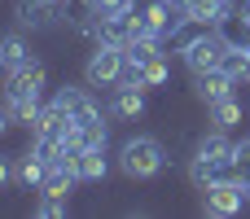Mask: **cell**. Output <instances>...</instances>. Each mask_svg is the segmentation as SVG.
Masks as SVG:
<instances>
[{"instance_id": "d6986e66", "label": "cell", "mask_w": 250, "mask_h": 219, "mask_svg": "<svg viewBox=\"0 0 250 219\" xmlns=\"http://www.w3.org/2000/svg\"><path fill=\"white\" fill-rule=\"evenodd\" d=\"M35 215H40V219H57V215H66V198H44V202L35 206Z\"/></svg>"}, {"instance_id": "8992f818", "label": "cell", "mask_w": 250, "mask_h": 219, "mask_svg": "<svg viewBox=\"0 0 250 219\" xmlns=\"http://www.w3.org/2000/svg\"><path fill=\"white\" fill-rule=\"evenodd\" d=\"M53 101L66 110V119L75 123V132H83V127H92V123H105V114H101V105L92 101V92H88V88L62 83V88L53 92Z\"/></svg>"}, {"instance_id": "8fae6325", "label": "cell", "mask_w": 250, "mask_h": 219, "mask_svg": "<svg viewBox=\"0 0 250 219\" xmlns=\"http://www.w3.org/2000/svg\"><path fill=\"white\" fill-rule=\"evenodd\" d=\"M145 92L141 83H114V101H110V114L114 119H141L145 114Z\"/></svg>"}, {"instance_id": "ffe728a7", "label": "cell", "mask_w": 250, "mask_h": 219, "mask_svg": "<svg viewBox=\"0 0 250 219\" xmlns=\"http://www.w3.org/2000/svg\"><path fill=\"white\" fill-rule=\"evenodd\" d=\"M13 171H18V162H13V158H9V154H0V189H4V184H13V180H18V176H13Z\"/></svg>"}, {"instance_id": "30bf717a", "label": "cell", "mask_w": 250, "mask_h": 219, "mask_svg": "<svg viewBox=\"0 0 250 219\" xmlns=\"http://www.w3.org/2000/svg\"><path fill=\"white\" fill-rule=\"evenodd\" d=\"M233 145L237 140H229V132H211V136H202L198 140V154H193V162H202V167H233Z\"/></svg>"}, {"instance_id": "9a60e30c", "label": "cell", "mask_w": 250, "mask_h": 219, "mask_svg": "<svg viewBox=\"0 0 250 219\" xmlns=\"http://www.w3.org/2000/svg\"><path fill=\"white\" fill-rule=\"evenodd\" d=\"M211 123H215L220 132L237 127V123H242V101H237V97H224V101H215V105H211Z\"/></svg>"}, {"instance_id": "5b68a950", "label": "cell", "mask_w": 250, "mask_h": 219, "mask_svg": "<svg viewBox=\"0 0 250 219\" xmlns=\"http://www.w3.org/2000/svg\"><path fill=\"white\" fill-rule=\"evenodd\" d=\"M83 79H88V88H114L123 79V48L119 44H97L83 61Z\"/></svg>"}, {"instance_id": "2e32d148", "label": "cell", "mask_w": 250, "mask_h": 219, "mask_svg": "<svg viewBox=\"0 0 250 219\" xmlns=\"http://www.w3.org/2000/svg\"><path fill=\"white\" fill-rule=\"evenodd\" d=\"M233 167H237V180L250 189V136H242V140L233 145Z\"/></svg>"}, {"instance_id": "cb8c5ba5", "label": "cell", "mask_w": 250, "mask_h": 219, "mask_svg": "<svg viewBox=\"0 0 250 219\" xmlns=\"http://www.w3.org/2000/svg\"><path fill=\"white\" fill-rule=\"evenodd\" d=\"M48 4H62V0H48Z\"/></svg>"}, {"instance_id": "3957f363", "label": "cell", "mask_w": 250, "mask_h": 219, "mask_svg": "<svg viewBox=\"0 0 250 219\" xmlns=\"http://www.w3.org/2000/svg\"><path fill=\"white\" fill-rule=\"evenodd\" d=\"M250 206V189L242 180H215L202 189V211L211 219H233Z\"/></svg>"}, {"instance_id": "7402d4cb", "label": "cell", "mask_w": 250, "mask_h": 219, "mask_svg": "<svg viewBox=\"0 0 250 219\" xmlns=\"http://www.w3.org/2000/svg\"><path fill=\"white\" fill-rule=\"evenodd\" d=\"M9 127H13V114H9V105H0V136H4Z\"/></svg>"}, {"instance_id": "ba28073f", "label": "cell", "mask_w": 250, "mask_h": 219, "mask_svg": "<svg viewBox=\"0 0 250 219\" xmlns=\"http://www.w3.org/2000/svg\"><path fill=\"white\" fill-rule=\"evenodd\" d=\"M57 18H62V4H48V0H18L13 4L18 31H48Z\"/></svg>"}, {"instance_id": "44dd1931", "label": "cell", "mask_w": 250, "mask_h": 219, "mask_svg": "<svg viewBox=\"0 0 250 219\" xmlns=\"http://www.w3.org/2000/svg\"><path fill=\"white\" fill-rule=\"evenodd\" d=\"M237 53H242V79H246V83H250V44H242Z\"/></svg>"}, {"instance_id": "ac0fdd59", "label": "cell", "mask_w": 250, "mask_h": 219, "mask_svg": "<svg viewBox=\"0 0 250 219\" xmlns=\"http://www.w3.org/2000/svg\"><path fill=\"white\" fill-rule=\"evenodd\" d=\"M75 140H79V145H97V149H105V145H110V123H92V127H83Z\"/></svg>"}, {"instance_id": "7c38bea8", "label": "cell", "mask_w": 250, "mask_h": 219, "mask_svg": "<svg viewBox=\"0 0 250 219\" xmlns=\"http://www.w3.org/2000/svg\"><path fill=\"white\" fill-rule=\"evenodd\" d=\"M75 184H79V176H75L66 162H53L48 176H44V184H40V193H44V198H70Z\"/></svg>"}, {"instance_id": "5bb4252c", "label": "cell", "mask_w": 250, "mask_h": 219, "mask_svg": "<svg viewBox=\"0 0 250 219\" xmlns=\"http://www.w3.org/2000/svg\"><path fill=\"white\" fill-rule=\"evenodd\" d=\"M0 57H4V66H9V70H18L22 61H31V44L22 40V31H13V35H4V40H0Z\"/></svg>"}, {"instance_id": "e0dca14e", "label": "cell", "mask_w": 250, "mask_h": 219, "mask_svg": "<svg viewBox=\"0 0 250 219\" xmlns=\"http://www.w3.org/2000/svg\"><path fill=\"white\" fill-rule=\"evenodd\" d=\"M167 79H171V66H167V57H154V61L145 66V79H141V83H145V88H163Z\"/></svg>"}, {"instance_id": "603a6c76", "label": "cell", "mask_w": 250, "mask_h": 219, "mask_svg": "<svg viewBox=\"0 0 250 219\" xmlns=\"http://www.w3.org/2000/svg\"><path fill=\"white\" fill-rule=\"evenodd\" d=\"M4 79H9V66H4V57H0V83H4Z\"/></svg>"}, {"instance_id": "6da1fadb", "label": "cell", "mask_w": 250, "mask_h": 219, "mask_svg": "<svg viewBox=\"0 0 250 219\" xmlns=\"http://www.w3.org/2000/svg\"><path fill=\"white\" fill-rule=\"evenodd\" d=\"M44 61H22L18 70H9V79H4V105H9V114H13V123H22V127H31L35 119H40V110H44Z\"/></svg>"}, {"instance_id": "9c48e42d", "label": "cell", "mask_w": 250, "mask_h": 219, "mask_svg": "<svg viewBox=\"0 0 250 219\" xmlns=\"http://www.w3.org/2000/svg\"><path fill=\"white\" fill-rule=\"evenodd\" d=\"M242 79L237 75H229V70H202V75H193V88H198V97L207 101V105H215V101H224V97H233V88H237Z\"/></svg>"}, {"instance_id": "52a82bcc", "label": "cell", "mask_w": 250, "mask_h": 219, "mask_svg": "<svg viewBox=\"0 0 250 219\" xmlns=\"http://www.w3.org/2000/svg\"><path fill=\"white\" fill-rule=\"evenodd\" d=\"M62 162L79 176V184H97V180L110 176V158H105V149H97V145H75V149H66Z\"/></svg>"}, {"instance_id": "4fadbf2b", "label": "cell", "mask_w": 250, "mask_h": 219, "mask_svg": "<svg viewBox=\"0 0 250 219\" xmlns=\"http://www.w3.org/2000/svg\"><path fill=\"white\" fill-rule=\"evenodd\" d=\"M48 167H53V162H48V158H40V154L31 149V154H22V158H18V171H13V176H18V184H22V189H40V184H44V176H48Z\"/></svg>"}, {"instance_id": "277c9868", "label": "cell", "mask_w": 250, "mask_h": 219, "mask_svg": "<svg viewBox=\"0 0 250 219\" xmlns=\"http://www.w3.org/2000/svg\"><path fill=\"white\" fill-rule=\"evenodd\" d=\"M233 44L220 35V26H211V31H202L185 53H180V61L189 66V75H202V70H215V66H224V53H229Z\"/></svg>"}, {"instance_id": "d4e9b609", "label": "cell", "mask_w": 250, "mask_h": 219, "mask_svg": "<svg viewBox=\"0 0 250 219\" xmlns=\"http://www.w3.org/2000/svg\"><path fill=\"white\" fill-rule=\"evenodd\" d=\"M246 18H250V4H246Z\"/></svg>"}, {"instance_id": "7a4b0ae2", "label": "cell", "mask_w": 250, "mask_h": 219, "mask_svg": "<svg viewBox=\"0 0 250 219\" xmlns=\"http://www.w3.org/2000/svg\"><path fill=\"white\" fill-rule=\"evenodd\" d=\"M119 171L127 180H154L167 171V149L154 136H127L119 145Z\"/></svg>"}]
</instances>
